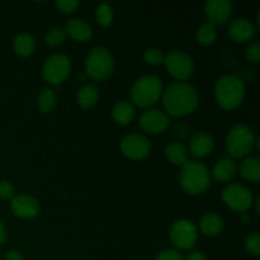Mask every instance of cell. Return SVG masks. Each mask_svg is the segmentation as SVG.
Returning a JSON list of instances; mask_svg holds the SVG:
<instances>
[{
	"label": "cell",
	"instance_id": "cell-13",
	"mask_svg": "<svg viewBox=\"0 0 260 260\" xmlns=\"http://www.w3.org/2000/svg\"><path fill=\"white\" fill-rule=\"evenodd\" d=\"M208 23L225 24L233 13V3L230 0H208L205 5Z\"/></svg>",
	"mask_w": 260,
	"mask_h": 260
},
{
	"label": "cell",
	"instance_id": "cell-23",
	"mask_svg": "<svg viewBox=\"0 0 260 260\" xmlns=\"http://www.w3.org/2000/svg\"><path fill=\"white\" fill-rule=\"evenodd\" d=\"M188 150L179 142L169 144L165 147V156L174 165H184L188 161Z\"/></svg>",
	"mask_w": 260,
	"mask_h": 260
},
{
	"label": "cell",
	"instance_id": "cell-30",
	"mask_svg": "<svg viewBox=\"0 0 260 260\" xmlns=\"http://www.w3.org/2000/svg\"><path fill=\"white\" fill-rule=\"evenodd\" d=\"M245 249L253 255H259L260 254V235L258 233H253L246 236L245 239Z\"/></svg>",
	"mask_w": 260,
	"mask_h": 260
},
{
	"label": "cell",
	"instance_id": "cell-6",
	"mask_svg": "<svg viewBox=\"0 0 260 260\" xmlns=\"http://www.w3.org/2000/svg\"><path fill=\"white\" fill-rule=\"evenodd\" d=\"M114 70V58L104 47H94L85 58V74L93 80H104Z\"/></svg>",
	"mask_w": 260,
	"mask_h": 260
},
{
	"label": "cell",
	"instance_id": "cell-32",
	"mask_svg": "<svg viewBox=\"0 0 260 260\" xmlns=\"http://www.w3.org/2000/svg\"><path fill=\"white\" fill-rule=\"evenodd\" d=\"M155 260H184L182 254L175 249H164L157 254Z\"/></svg>",
	"mask_w": 260,
	"mask_h": 260
},
{
	"label": "cell",
	"instance_id": "cell-9",
	"mask_svg": "<svg viewBox=\"0 0 260 260\" xmlns=\"http://www.w3.org/2000/svg\"><path fill=\"white\" fill-rule=\"evenodd\" d=\"M164 63L168 73L178 80H185L190 78L194 71V62L192 57L179 50H174L165 55Z\"/></svg>",
	"mask_w": 260,
	"mask_h": 260
},
{
	"label": "cell",
	"instance_id": "cell-19",
	"mask_svg": "<svg viewBox=\"0 0 260 260\" xmlns=\"http://www.w3.org/2000/svg\"><path fill=\"white\" fill-rule=\"evenodd\" d=\"M99 99V89L95 84L89 83L81 86L76 95V101L81 108H91L96 104Z\"/></svg>",
	"mask_w": 260,
	"mask_h": 260
},
{
	"label": "cell",
	"instance_id": "cell-28",
	"mask_svg": "<svg viewBox=\"0 0 260 260\" xmlns=\"http://www.w3.org/2000/svg\"><path fill=\"white\" fill-rule=\"evenodd\" d=\"M66 32L62 28H51L45 36V42L50 46H58L65 41Z\"/></svg>",
	"mask_w": 260,
	"mask_h": 260
},
{
	"label": "cell",
	"instance_id": "cell-20",
	"mask_svg": "<svg viewBox=\"0 0 260 260\" xmlns=\"http://www.w3.org/2000/svg\"><path fill=\"white\" fill-rule=\"evenodd\" d=\"M201 230L207 236H216L222 231L223 220L215 212L206 213L201 220Z\"/></svg>",
	"mask_w": 260,
	"mask_h": 260
},
{
	"label": "cell",
	"instance_id": "cell-22",
	"mask_svg": "<svg viewBox=\"0 0 260 260\" xmlns=\"http://www.w3.org/2000/svg\"><path fill=\"white\" fill-rule=\"evenodd\" d=\"M13 48L19 56L32 55L36 48L35 38L29 33H19L13 41Z\"/></svg>",
	"mask_w": 260,
	"mask_h": 260
},
{
	"label": "cell",
	"instance_id": "cell-34",
	"mask_svg": "<svg viewBox=\"0 0 260 260\" xmlns=\"http://www.w3.org/2000/svg\"><path fill=\"white\" fill-rule=\"evenodd\" d=\"M56 7L63 13H71L79 7V3L76 0H58L56 2Z\"/></svg>",
	"mask_w": 260,
	"mask_h": 260
},
{
	"label": "cell",
	"instance_id": "cell-38",
	"mask_svg": "<svg viewBox=\"0 0 260 260\" xmlns=\"http://www.w3.org/2000/svg\"><path fill=\"white\" fill-rule=\"evenodd\" d=\"M259 203H260V201L258 198V200L255 201V211H256V212H259Z\"/></svg>",
	"mask_w": 260,
	"mask_h": 260
},
{
	"label": "cell",
	"instance_id": "cell-26",
	"mask_svg": "<svg viewBox=\"0 0 260 260\" xmlns=\"http://www.w3.org/2000/svg\"><path fill=\"white\" fill-rule=\"evenodd\" d=\"M216 36V27L211 23H203L197 30V42L202 46H210L215 42Z\"/></svg>",
	"mask_w": 260,
	"mask_h": 260
},
{
	"label": "cell",
	"instance_id": "cell-24",
	"mask_svg": "<svg viewBox=\"0 0 260 260\" xmlns=\"http://www.w3.org/2000/svg\"><path fill=\"white\" fill-rule=\"evenodd\" d=\"M240 173L243 178L251 180V182H259L260 179V160L256 156H249L241 162Z\"/></svg>",
	"mask_w": 260,
	"mask_h": 260
},
{
	"label": "cell",
	"instance_id": "cell-18",
	"mask_svg": "<svg viewBox=\"0 0 260 260\" xmlns=\"http://www.w3.org/2000/svg\"><path fill=\"white\" fill-rule=\"evenodd\" d=\"M65 32L71 38H74L75 41H80V42H85V41L90 40L91 35H93L90 25L81 19L69 20L66 23Z\"/></svg>",
	"mask_w": 260,
	"mask_h": 260
},
{
	"label": "cell",
	"instance_id": "cell-11",
	"mask_svg": "<svg viewBox=\"0 0 260 260\" xmlns=\"http://www.w3.org/2000/svg\"><path fill=\"white\" fill-rule=\"evenodd\" d=\"M121 150L127 157L134 160L145 159L151 151L149 139L141 134H129L121 141Z\"/></svg>",
	"mask_w": 260,
	"mask_h": 260
},
{
	"label": "cell",
	"instance_id": "cell-7",
	"mask_svg": "<svg viewBox=\"0 0 260 260\" xmlns=\"http://www.w3.org/2000/svg\"><path fill=\"white\" fill-rule=\"evenodd\" d=\"M170 240L175 248L182 250H189L196 245L198 239V230L194 222L190 220H178L170 228Z\"/></svg>",
	"mask_w": 260,
	"mask_h": 260
},
{
	"label": "cell",
	"instance_id": "cell-1",
	"mask_svg": "<svg viewBox=\"0 0 260 260\" xmlns=\"http://www.w3.org/2000/svg\"><path fill=\"white\" fill-rule=\"evenodd\" d=\"M162 103L172 116H185L194 111L200 103L194 86L184 81L170 84L162 93Z\"/></svg>",
	"mask_w": 260,
	"mask_h": 260
},
{
	"label": "cell",
	"instance_id": "cell-17",
	"mask_svg": "<svg viewBox=\"0 0 260 260\" xmlns=\"http://www.w3.org/2000/svg\"><path fill=\"white\" fill-rule=\"evenodd\" d=\"M236 170H238V165H236L235 160L230 159V157H223V159L218 160L213 167L212 177L216 182L228 183L236 174Z\"/></svg>",
	"mask_w": 260,
	"mask_h": 260
},
{
	"label": "cell",
	"instance_id": "cell-4",
	"mask_svg": "<svg viewBox=\"0 0 260 260\" xmlns=\"http://www.w3.org/2000/svg\"><path fill=\"white\" fill-rule=\"evenodd\" d=\"M256 144L254 132L248 124L236 123L229 129L226 136V150L235 159L248 156Z\"/></svg>",
	"mask_w": 260,
	"mask_h": 260
},
{
	"label": "cell",
	"instance_id": "cell-8",
	"mask_svg": "<svg viewBox=\"0 0 260 260\" xmlns=\"http://www.w3.org/2000/svg\"><path fill=\"white\" fill-rule=\"evenodd\" d=\"M71 71L70 58L62 53H55L45 61L42 68V76L47 83L58 85L69 76Z\"/></svg>",
	"mask_w": 260,
	"mask_h": 260
},
{
	"label": "cell",
	"instance_id": "cell-14",
	"mask_svg": "<svg viewBox=\"0 0 260 260\" xmlns=\"http://www.w3.org/2000/svg\"><path fill=\"white\" fill-rule=\"evenodd\" d=\"M10 210L19 218H33L40 213V203L32 196L18 194L12 198Z\"/></svg>",
	"mask_w": 260,
	"mask_h": 260
},
{
	"label": "cell",
	"instance_id": "cell-27",
	"mask_svg": "<svg viewBox=\"0 0 260 260\" xmlns=\"http://www.w3.org/2000/svg\"><path fill=\"white\" fill-rule=\"evenodd\" d=\"M95 18L98 20V23L103 27H108L111 25V23L113 22L114 13L113 9H112L111 5L108 3H102L95 10Z\"/></svg>",
	"mask_w": 260,
	"mask_h": 260
},
{
	"label": "cell",
	"instance_id": "cell-5",
	"mask_svg": "<svg viewBox=\"0 0 260 260\" xmlns=\"http://www.w3.org/2000/svg\"><path fill=\"white\" fill-rule=\"evenodd\" d=\"M162 84L157 76L144 75L137 79L131 88V99L136 106L147 108L160 99Z\"/></svg>",
	"mask_w": 260,
	"mask_h": 260
},
{
	"label": "cell",
	"instance_id": "cell-33",
	"mask_svg": "<svg viewBox=\"0 0 260 260\" xmlns=\"http://www.w3.org/2000/svg\"><path fill=\"white\" fill-rule=\"evenodd\" d=\"M14 197V187L7 180H0V198L2 200H12Z\"/></svg>",
	"mask_w": 260,
	"mask_h": 260
},
{
	"label": "cell",
	"instance_id": "cell-16",
	"mask_svg": "<svg viewBox=\"0 0 260 260\" xmlns=\"http://www.w3.org/2000/svg\"><path fill=\"white\" fill-rule=\"evenodd\" d=\"M215 146L212 136L207 132H197L189 140V152L196 157H205L211 154Z\"/></svg>",
	"mask_w": 260,
	"mask_h": 260
},
{
	"label": "cell",
	"instance_id": "cell-15",
	"mask_svg": "<svg viewBox=\"0 0 260 260\" xmlns=\"http://www.w3.org/2000/svg\"><path fill=\"white\" fill-rule=\"evenodd\" d=\"M229 36L236 42H246L255 35V27L253 22L246 18H238L229 25Z\"/></svg>",
	"mask_w": 260,
	"mask_h": 260
},
{
	"label": "cell",
	"instance_id": "cell-25",
	"mask_svg": "<svg viewBox=\"0 0 260 260\" xmlns=\"http://www.w3.org/2000/svg\"><path fill=\"white\" fill-rule=\"evenodd\" d=\"M56 102H57V96H56V93L52 89L45 88L38 94L37 104L42 113H50L55 108Z\"/></svg>",
	"mask_w": 260,
	"mask_h": 260
},
{
	"label": "cell",
	"instance_id": "cell-35",
	"mask_svg": "<svg viewBox=\"0 0 260 260\" xmlns=\"http://www.w3.org/2000/svg\"><path fill=\"white\" fill-rule=\"evenodd\" d=\"M185 260H207L202 251H190Z\"/></svg>",
	"mask_w": 260,
	"mask_h": 260
},
{
	"label": "cell",
	"instance_id": "cell-31",
	"mask_svg": "<svg viewBox=\"0 0 260 260\" xmlns=\"http://www.w3.org/2000/svg\"><path fill=\"white\" fill-rule=\"evenodd\" d=\"M245 56L250 62L256 63L260 60V43L258 41L250 43L245 51Z\"/></svg>",
	"mask_w": 260,
	"mask_h": 260
},
{
	"label": "cell",
	"instance_id": "cell-37",
	"mask_svg": "<svg viewBox=\"0 0 260 260\" xmlns=\"http://www.w3.org/2000/svg\"><path fill=\"white\" fill-rule=\"evenodd\" d=\"M5 239H7V230H5L4 225H3V222L0 221V245L4 244Z\"/></svg>",
	"mask_w": 260,
	"mask_h": 260
},
{
	"label": "cell",
	"instance_id": "cell-21",
	"mask_svg": "<svg viewBox=\"0 0 260 260\" xmlns=\"http://www.w3.org/2000/svg\"><path fill=\"white\" fill-rule=\"evenodd\" d=\"M112 117L118 124H128L135 118V108L129 102H118L112 109Z\"/></svg>",
	"mask_w": 260,
	"mask_h": 260
},
{
	"label": "cell",
	"instance_id": "cell-12",
	"mask_svg": "<svg viewBox=\"0 0 260 260\" xmlns=\"http://www.w3.org/2000/svg\"><path fill=\"white\" fill-rule=\"evenodd\" d=\"M169 117L160 109H149L142 113L140 127L149 134H161L169 127Z\"/></svg>",
	"mask_w": 260,
	"mask_h": 260
},
{
	"label": "cell",
	"instance_id": "cell-29",
	"mask_svg": "<svg viewBox=\"0 0 260 260\" xmlns=\"http://www.w3.org/2000/svg\"><path fill=\"white\" fill-rule=\"evenodd\" d=\"M144 60L147 63H150V65H159V63L164 62L165 55L160 48L150 47L147 50H145Z\"/></svg>",
	"mask_w": 260,
	"mask_h": 260
},
{
	"label": "cell",
	"instance_id": "cell-10",
	"mask_svg": "<svg viewBox=\"0 0 260 260\" xmlns=\"http://www.w3.org/2000/svg\"><path fill=\"white\" fill-rule=\"evenodd\" d=\"M222 200L231 210L239 213H244L253 205V194L243 184H229L222 190Z\"/></svg>",
	"mask_w": 260,
	"mask_h": 260
},
{
	"label": "cell",
	"instance_id": "cell-36",
	"mask_svg": "<svg viewBox=\"0 0 260 260\" xmlns=\"http://www.w3.org/2000/svg\"><path fill=\"white\" fill-rule=\"evenodd\" d=\"M5 260H24V259H23L22 254H20L19 251L10 250L8 251L7 255H5Z\"/></svg>",
	"mask_w": 260,
	"mask_h": 260
},
{
	"label": "cell",
	"instance_id": "cell-3",
	"mask_svg": "<svg viewBox=\"0 0 260 260\" xmlns=\"http://www.w3.org/2000/svg\"><path fill=\"white\" fill-rule=\"evenodd\" d=\"M180 185L190 194H201L206 192L211 184V174L203 162L188 160L182 165L179 174Z\"/></svg>",
	"mask_w": 260,
	"mask_h": 260
},
{
	"label": "cell",
	"instance_id": "cell-2",
	"mask_svg": "<svg viewBox=\"0 0 260 260\" xmlns=\"http://www.w3.org/2000/svg\"><path fill=\"white\" fill-rule=\"evenodd\" d=\"M245 84L236 75H223L216 81L215 96L223 109H235L245 99Z\"/></svg>",
	"mask_w": 260,
	"mask_h": 260
}]
</instances>
